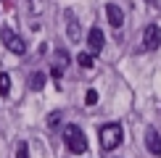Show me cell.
<instances>
[{"mask_svg": "<svg viewBox=\"0 0 161 158\" xmlns=\"http://www.w3.org/2000/svg\"><path fill=\"white\" fill-rule=\"evenodd\" d=\"M64 142H66V148H69L71 153H77V155H82L87 150V137H85V132L79 129L77 124H66L64 127Z\"/></svg>", "mask_w": 161, "mask_h": 158, "instance_id": "obj_1", "label": "cell"}, {"mask_svg": "<svg viewBox=\"0 0 161 158\" xmlns=\"http://www.w3.org/2000/svg\"><path fill=\"white\" fill-rule=\"evenodd\" d=\"M98 134H100V145H103V150H114V148H119V145H122V140H124L122 124H116V121L103 124Z\"/></svg>", "mask_w": 161, "mask_h": 158, "instance_id": "obj_2", "label": "cell"}, {"mask_svg": "<svg viewBox=\"0 0 161 158\" xmlns=\"http://www.w3.org/2000/svg\"><path fill=\"white\" fill-rule=\"evenodd\" d=\"M0 37H3V45L11 53H16V55H24V53H26V42L11 29V26H3V29H0Z\"/></svg>", "mask_w": 161, "mask_h": 158, "instance_id": "obj_3", "label": "cell"}, {"mask_svg": "<svg viewBox=\"0 0 161 158\" xmlns=\"http://www.w3.org/2000/svg\"><path fill=\"white\" fill-rule=\"evenodd\" d=\"M161 45V26L158 24H148L143 32V48L145 50H156Z\"/></svg>", "mask_w": 161, "mask_h": 158, "instance_id": "obj_4", "label": "cell"}, {"mask_svg": "<svg viewBox=\"0 0 161 158\" xmlns=\"http://www.w3.org/2000/svg\"><path fill=\"white\" fill-rule=\"evenodd\" d=\"M64 18H66V34H69V40L71 42H79L82 40V29H79V21H77L74 11H66Z\"/></svg>", "mask_w": 161, "mask_h": 158, "instance_id": "obj_5", "label": "cell"}, {"mask_svg": "<svg viewBox=\"0 0 161 158\" xmlns=\"http://www.w3.org/2000/svg\"><path fill=\"white\" fill-rule=\"evenodd\" d=\"M106 18H108V24L114 26V29H119V26L124 24V11L119 8L116 3H108L106 5Z\"/></svg>", "mask_w": 161, "mask_h": 158, "instance_id": "obj_6", "label": "cell"}, {"mask_svg": "<svg viewBox=\"0 0 161 158\" xmlns=\"http://www.w3.org/2000/svg\"><path fill=\"white\" fill-rule=\"evenodd\" d=\"M103 42H106L103 32H100L98 26H92L90 34H87V45H90V53H100V50H103Z\"/></svg>", "mask_w": 161, "mask_h": 158, "instance_id": "obj_7", "label": "cell"}, {"mask_svg": "<svg viewBox=\"0 0 161 158\" xmlns=\"http://www.w3.org/2000/svg\"><path fill=\"white\" fill-rule=\"evenodd\" d=\"M145 145H148V150H151L153 155H161V137H158L156 129H148V132H145Z\"/></svg>", "mask_w": 161, "mask_h": 158, "instance_id": "obj_8", "label": "cell"}, {"mask_svg": "<svg viewBox=\"0 0 161 158\" xmlns=\"http://www.w3.org/2000/svg\"><path fill=\"white\" fill-rule=\"evenodd\" d=\"M45 79H48V76H45V71H32V76H29V90H42L45 87Z\"/></svg>", "mask_w": 161, "mask_h": 158, "instance_id": "obj_9", "label": "cell"}, {"mask_svg": "<svg viewBox=\"0 0 161 158\" xmlns=\"http://www.w3.org/2000/svg\"><path fill=\"white\" fill-rule=\"evenodd\" d=\"M77 63L82 66V69H92V66H95V58H92V53H79Z\"/></svg>", "mask_w": 161, "mask_h": 158, "instance_id": "obj_10", "label": "cell"}, {"mask_svg": "<svg viewBox=\"0 0 161 158\" xmlns=\"http://www.w3.org/2000/svg\"><path fill=\"white\" fill-rule=\"evenodd\" d=\"M8 92H11V76L3 71L0 74V95H8Z\"/></svg>", "mask_w": 161, "mask_h": 158, "instance_id": "obj_11", "label": "cell"}, {"mask_svg": "<svg viewBox=\"0 0 161 158\" xmlns=\"http://www.w3.org/2000/svg\"><path fill=\"white\" fill-rule=\"evenodd\" d=\"M58 124H61V111H53V113L48 116V127H50V129H56Z\"/></svg>", "mask_w": 161, "mask_h": 158, "instance_id": "obj_12", "label": "cell"}, {"mask_svg": "<svg viewBox=\"0 0 161 158\" xmlns=\"http://www.w3.org/2000/svg\"><path fill=\"white\" fill-rule=\"evenodd\" d=\"M66 63H69V53H66V50H58V53H56V66H61V69H64Z\"/></svg>", "mask_w": 161, "mask_h": 158, "instance_id": "obj_13", "label": "cell"}, {"mask_svg": "<svg viewBox=\"0 0 161 158\" xmlns=\"http://www.w3.org/2000/svg\"><path fill=\"white\" fill-rule=\"evenodd\" d=\"M16 158H29V145H26V142H19L16 145Z\"/></svg>", "mask_w": 161, "mask_h": 158, "instance_id": "obj_14", "label": "cell"}, {"mask_svg": "<svg viewBox=\"0 0 161 158\" xmlns=\"http://www.w3.org/2000/svg\"><path fill=\"white\" fill-rule=\"evenodd\" d=\"M98 103V92L95 90H87L85 92V105H95Z\"/></svg>", "mask_w": 161, "mask_h": 158, "instance_id": "obj_15", "label": "cell"}, {"mask_svg": "<svg viewBox=\"0 0 161 158\" xmlns=\"http://www.w3.org/2000/svg\"><path fill=\"white\" fill-rule=\"evenodd\" d=\"M50 76H53V79H61V76H64V69H61V66H53V69H50Z\"/></svg>", "mask_w": 161, "mask_h": 158, "instance_id": "obj_16", "label": "cell"}, {"mask_svg": "<svg viewBox=\"0 0 161 158\" xmlns=\"http://www.w3.org/2000/svg\"><path fill=\"white\" fill-rule=\"evenodd\" d=\"M145 3H148V5H156V3H158V0H145Z\"/></svg>", "mask_w": 161, "mask_h": 158, "instance_id": "obj_17", "label": "cell"}]
</instances>
